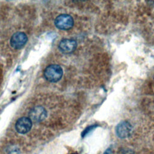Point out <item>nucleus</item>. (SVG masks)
<instances>
[{
    "mask_svg": "<svg viewBox=\"0 0 154 154\" xmlns=\"http://www.w3.org/2000/svg\"><path fill=\"white\" fill-rule=\"evenodd\" d=\"M77 46V43L75 40L64 38L60 41L58 48L61 52L64 54L73 52Z\"/></svg>",
    "mask_w": 154,
    "mask_h": 154,
    "instance_id": "7",
    "label": "nucleus"
},
{
    "mask_svg": "<svg viewBox=\"0 0 154 154\" xmlns=\"http://www.w3.org/2000/svg\"><path fill=\"white\" fill-rule=\"evenodd\" d=\"M47 115L46 109L40 106L34 107L29 112V116L31 120L34 122H39L43 120Z\"/></svg>",
    "mask_w": 154,
    "mask_h": 154,
    "instance_id": "6",
    "label": "nucleus"
},
{
    "mask_svg": "<svg viewBox=\"0 0 154 154\" xmlns=\"http://www.w3.org/2000/svg\"><path fill=\"white\" fill-rule=\"evenodd\" d=\"M55 25L60 29L67 30L73 25V19L69 14H63L57 16L55 20Z\"/></svg>",
    "mask_w": 154,
    "mask_h": 154,
    "instance_id": "2",
    "label": "nucleus"
},
{
    "mask_svg": "<svg viewBox=\"0 0 154 154\" xmlns=\"http://www.w3.org/2000/svg\"><path fill=\"white\" fill-rule=\"evenodd\" d=\"M28 40L26 35L22 32H17L14 34L10 38V45L14 49L22 48Z\"/></svg>",
    "mask_w": 154,
    "mask_h": 154,
    "instance_id": "5",
    "label": "nucleus"
},
{
    "mask_svg": "<svg viewBox=\"0 0 154 154\" xmlns=\"http://www.w3.org/2000/svg\"><path fill=\"white\" fill-rule=\"evenodd\" d=\"M32 125V122L29 117H22L17 120L15 124V128L18 133L24 134L31 130Z\"/></svg>",
    "mask_w": 154,
    "mask_h": 154,
    "instance_id": "3",
    "label": "nucleus"
},
{
    "mask_svg": "<svg viewBox=\"0 0 154 154\" xmlns=\"http://www.w3.org/2000/svg\"><path fill=\"white\" fill-rule=\"evenodd\" d=\"M103 154H112V151L110 149H108Z\"/></svg>",
    "mask_w": 154,
    "mask_h": 154,
    "instance_id": "9",
    "label": "nucleus"
},
{
    "mask_svg": "<svg viewBox=\"0 0 154 154\" xmlns=\"http://www.w3.org/2000/svg\"><path fill=\"white\" fill-rule=\"evenodd\" d=\"M63 74L62 68L57 64H51L48 66L44 71V76L46 79L51 82H55L61 79Z\"/></svg>",
    "mask_w": 154,
    "mask_h": 154,
    "instance_id": "1",
    "label": "nucleus"
},
{
    "mask_svg": "<svg viewBox=\"0 0 154 154\" xmlns=\"http://www.w3.org/2000/svg\"><path fill=\"white\" fill-rule=\"evenodd\" d=\"M117 154H134V152L131 149H123L121 150Z\"/></svg>",
    "mask_w": 154,
    "mask_h": 154,
    "instance_id": "8",
    "label": "nucleus"
},
{
    "mask_svg": "<svg viewBox=\"0 0 154 154\" xmlns=\"http://www.w3.org/2000/svg\"><path fill=\"white\" fill-rule=\"evenodd\" d=\"M72 154H76V153H72Z\"/></svg>",
    "mask_w": 154,
    "mask_h": 154,
    "instance_id": "10",
    "label": "nucleus"
},
{
    "mask_svg": "<svg viewBox=\"0 0 154 154\" xmlns=\"http://www.w3.org/2000/svg\"><path fill=\"white\" fill-rule=\"evenodd\" d=\"M132 132V127L131 125L127 121H123L119 123L116 128V132L117 135L120 138H125L129 137Z\"/></svg>",
    "mask_w": 154,
    "mask_h": 154,
    "instance_id": "4",
    "label": "nucleus"
}]
</instances>
